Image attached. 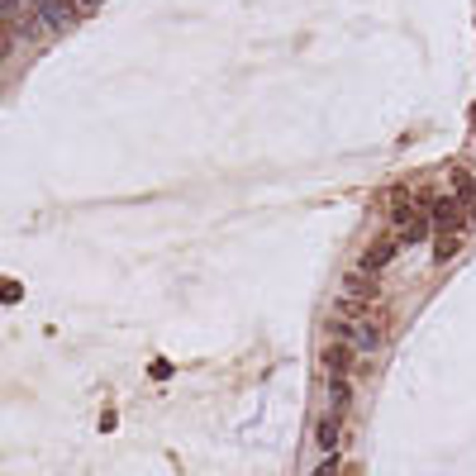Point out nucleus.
Segmentation results:
<instances>
[{
    "mask_svg": "<svg viewBox=\"0 0 476 476\" xmlns=\"http://www.w3.org/2000/svg\"><path fill=\"white\" fill-rule=\"evenodd\" d=\"M390 224H396V238H400V243H420V238H429V210H420V205L410 200L405 191L390 200Z\"/></svg>",
    "mask_w": 476,
    "mask_h": 476,
    "instance_id": "1",
    "label": "nucleus"
},
{
    "mask_svg": "<svg viewBox=\"0 0 476 476\" xmlns=\"http://www.w3.org/2000/svg\"><path fill=\"white\" fill-rule=\"evenodd\" d=\"M100 0H38V19L48 29H72L81 15H91Z\"/></svg>",
    "mask_w": 476,
    "mask_h": 476,
    "instance_id": "2",
    "label": "nucleus"
},
{
    "mask_svg": "<svg viewBox=\"0 0 476 476\" xmlns=\"http://www.w3.org/2000/svg\"><path fill=\"white\" fill-rule=\"evenodd\" d=\"M396 243H400V238H381V243H371V253L362 258L367 272H377V267H386L390 258H396Z\"/></svg>",
    "mask_w": 476,
    "mask_h": 476,
    "instance_id": "3",
    "label": "nucleus"
},
{
    "mask_svg": "<svg viewBox=\"0 0 476 476\" xmlns=\"http://www.w3.org/2000/svg\"><path fill=\"white\" fill-rule=\"evenodd\" d=\"M334 443H339V410L319 424V448H334Z\"/></svg>",
    "mask_w": 476,
    "mask_h": 476,
    "instance_id": "4",
    "label": "nucleus"
},
{
    "mask_svg": "<svg viewBox=\"0 0 476 476\" xmlns=\"http://www.w3.org/2000/svg\"><path fill=\"white\" fill-rule=\"evenodd\" d=\"M19 15V0H0V19H15Z\"/></svg>",
    "mask_w": 476,
    "mask_h": 476,
    "instance_id": "5",
    "label": "nucleus"
}]
</instances>
